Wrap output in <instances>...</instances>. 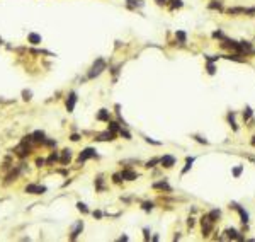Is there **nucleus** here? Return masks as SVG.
<instances>
[{
	"label": "nucleus",
	"mask_w": 255,
	"mask_h": 242,
	"mask_svg": "<svg viewBox=\"0 0 255 242\" xmlns=\"http://www.w3.org/2000/svg\"><path fill=\"white\" fill-rule=\"evenodd\" d=\"M241 171H243V167H241V165H238V167H235V169H233V176H235V177H238V176H240V174H241Z\"/></svg>",
	"instance_id": "obj_28"
},
{
	"label": "nucleus",
	"mask_w": 255,
	"mask_h": 242,
	"mask_svg": "<svg viewBox=\"0 0 255 242\" xmlns=\"http://www.w3.org/2000/svg\"><path fill=\"white\" fill-rule=\"evenodd\" d=\"M194 138H196V140H197V142H199V143H204V145H206V143H208V140L201 138V136H194Z\"/></svg>",
	"instance_id": "obj_37"
},
{
	"label": "nucleus",
	"mask_w": 255,
	"mask_h": 242,
	"mask_svg": "<svg viewBox=\"0 0 255 242\" xmlns=\"http://www.w3.org/2000/svg\"><path fill=\"white\" fill-rule=\"evenodd\" d=\"M186 162H187V165H186V167H184V171H182V174H186V172H187V171H189V169H190V165H192V164H194V157H187V159H186Z\"/></svg>",
	"instance_id": "obj_21"
},
{
	"label": "nucleus",
	"mask_w": 255,
	"mask_h": 242,
	"mask_svg": "<svg viewBox=\"0 0 255 242\" xmlns=\"http://www.w3.org/2000/svg\"><path fill=\"white\" fill-rule=\"evenodd\" d=\"M175 38L178 39V43H180V44H184V43H186V39H187V36H186V33H184V31H177V33H175Z\"/></svg>",
	"instance_id": "obj_16"
},
{
	"label": "nucleus",
	"mask_w": 255,
	"mask_h": 242,
	"mask_svg": "<svg viewBox=\"0 0 255 242\" xmlns=\"http://www.w3.org/2000/svg\"><path fill=\"white\" fill-rule=\"evenodd\" d=\"M209 9H218V10H223V5L219 0H214L213 4H209Z\"/></svg>",
	"instance_id": "obj_22"
},
{
	"label": "nucleus",
	"mask_w": 255,
	"mask_h": 242,
	"mask_svg": "<svg viewBox=\"0 0 255 242\" xmlns=\"http://www.w3.org/2000/svg\"><path fill=\"white\" fill-rule=\"evenodd\" d=\"M36 164H37V165H39V167H41V165L44 164V160H43V159H37V160H36Z\"/></svg>",
	"instance_id": "obj_42"
},
{
	"label": "nucleus",
	"mask_w": 255,
	"mask_h": 242,
	"mask_svg": "<svg viewBox=\"0 0 255 242\" xmlns=\"http://www.w3.org/2000/svg\"><path fill=\"white\" fill-rule=\"evenodd\" d=\"M97 119H100V121H109V111H107V109H100V113L97 114Z\"/></svg>",
	"instance_id": "obj_15"
},
{
	"label": "nucleus",
	"mask_w": 255,
	"mask_h": 242,
	"mask_svg": "<svg viewBox=\"0 0 255 242\" xmlns=\"http://www.w3.org/2000/svg\"><path fill=\"white\" fill-rule=\"evenodd\" d=\"M76 206H78V210H80V212H84V213H87V212H88V210H87V206H85L84 203H78Z\"/></svg>",
	"instance_id": "obj_34"
},
{
	"label": "nucleus",
	"mask_w": 255,
	"mask_h": 242,
	"mask_svg": "<svg viewBox=\"0 0 255 242\" xmlns=\"http://www.w3.org/2000/svg\"><path fill=\"white\" fill-rule=\"evenodd\" d=\"M97 140H100V142H107V140H114V133L112 131H104V133H100V135L97 136Z\"/></svg>",
	"instance_id": "obj_9"
},
{
	"label": "nucleus",
	"mask_w": 255,
	"mask_h": 242,
	"mask_svg": "<svg viewBox=\"0 0 255 242\" xmlns=\"http://www.w3.org/2000/svg\"><path fill=\"white\" fill-rule=\"evenodd\" d=\"M214 72H216V70H214V65H213V62H209V63H208V74H209V75H214Z\"/></svg>",
	"instance_id": "obj_29"
},
{
	"label": "nucleus",
	"mask_w": 255,
	"mask_h": 242,
	"mask_svg": "<svg viewBox=\"0 0 255 242\" xmlns=\"http://www.w3.org/2000/svg\"><path fill=\"white\" fill-rule=\"evenodd\" d=\"M187 225H189V227H194V218H189V220H187Z\"/></svg>",
	"instance_id": "obj_39"
},
{
	"label": "nucleus",
	"mask_w": 255,
	"mask_h": 242,
	"mask_svg": "<svg viewBox=\"0 0 255 242\" xmlns=\"http://www.w3.org/2000/svg\"><path fill=\"white\" fill-rule=\"evenodd\" d=\"M94 216H97V218H100V216H102V213H100V212H94Z\"/></svg>",
	"instance_id": "obj_44"
},
{
	"label": "nucleus",
	"mask_w": 255,
	"mask_h": 242,
	"mask_svg": "<svg viewBox=\"0 0 255 242\" xmlns=\"http://www.w3.org/2000/svg\"><path fill=\"white\" fill-rule=\"evenodd\" d=\"M72 140H73V142H78V140H80V136H78V135H72Z\"/></svg>",
	"instance_id": "obj_41"
},
{
	"label": "nucleus",
	"mask_w": 255,
	"mask_h": 242,
	"mask_svg": "<svg viewBox=\"0 0 255 242\" xmlns=\"http://www.w3.org/2000/svg\"><path fill=\"white\" fill-rule=\"evenodd\" d=\"M22 95H24V99H27V101H29V99H31V95H33V94H31V91H24V92H22Z\"/></svg>",
	"instance_id": "obj_35"
},
{
	"label": "nucleus",
	"mask_w": 255,
	"mask_h": 242,
	"mask_svg": "<svg viewBox=\"0 0 255 242\" xmlns=\"http://www.w3.org/2000/svg\"><path fill=\"white\" fill-rule=\"evenodd\" d=\"M219 215H221V212H219V210H213V212H209V220L211 222H216L219 218Z\"/></svg>",
	"instance_id": "obj_17"
},
{
	"label": "nucleus",
	"mask_w": 255,
	"mask_h": 242,
	"mask_svg": "<svg viewBox=\"0 0 255 242\" xmlns=\"http://www.w3.org/2000/svg\"><path fill=\"white\" fill-rule=\"evenodd\" d=\"M252 145H253V147H255V136H253V138H252Z\"/></svg>",
	"instance_id": "obj_46"
},
{
	"label": "nucleus",
	"mask_w": 255,
	"mask_h": 242,
	"mask_svg": "<svg viewBox=\"0 0 255 242\" xmlns=\"http://www.w3.org/2000/svg\"><path fill=\"white\" fill-rule=\"evenodd\" d=\"M109 130L112 133H116V131H119L121 130V126H119V123H109Z\"/></svg>",
	"instance_id": "obj_23"
},
{
	"label": "nucleus",
	"mask_w": 255,
	"mask_h": 242,
	"mask_svg": "<svg viewBox=\"0 0 255 242\" xmlns=\"http://www.w3.org/2000/svg\"><path fill=\"white\" fill-rule=\"evenodd\" d=\"M119 133H121V136H124L126 140H131V135H129V133H128L126 130H123V128H121V130H119Z\"/></svg>",
	"instance_id": "obj_32"
},
{
	"label": "nucleus",
	"mask_w": 255,
	"mask_h": 242,
	"mask_svg": "<svg viewBox=\"0 0 255 242\" xmlns=\"http://www.w3.org/2000/svg\"><path fill=\"white\" fill-rule=\"evenodd\" d=\"M250 116H252V109H250V107H247V109H245V113H243V119L245 121L250 119Z\"/></svg>",
	"instance_id": "obj_30"
},
{
	"label": "nucleus",
	"mask_w": 255,
	"mask_h": 242,
	"mask_svg": "<svg viewBox=\"0 0 255 242\" xmlns=\"http://www.w3.org/2000/svg\"><path fill=\"white\" fill-rule=\"evenodd\" d=\"M82 228H84V224H82V222H78V224H76V227H75V230L72 232V239H73V240L76 239V235L80 234V230H82Z\"/></svg>",
	"instance_id": "obj_18"
},
{
	"label": "nucleus",
	"mask_w": 255,
	"mask_h": 242,
	"mask_svg": "<svg viewBox=\"0 0 255 242\" xmlns=\"http://www.w3.org/2000/svg\"><path fill=\"white\" fill-rule=\"evenodd\" d=\"M33 140H36V142H44V133L43 131L33 133Z\"/></svg>",
	"instance_id": "obj_20"
},
{
	"label": "nucleus",
	"mask_w": 255,
	"mask_h": 242,
	"mask_svg": "<svg viewBox=\"0 0 255 242\" xmlns=\"http://www.w3.org/2000/svg\"><path fill=\"white\" fill-rule=\"evenodd\" d=\"M153 188H155V189H165V191H172V188L168 186V184L165 183V181H162V183H155V184H153Z\"/></svg>",
	"instance_id": "obj_14"
},
{
	"label": "nucleus",
	"mask_w": 255,
	"mask_h": 242,
	"mask_svg": "<svg viewBox=\"0 0 255 242\" xmlns=\"http://www.w3.org/2000/svg\"><path fill=\"white\" fill-rule=\"evenodd\" d=\"M158 162H160V159H151V160L146 162V167H153V165L158 164Z\"/></svg>",
	"instance_id": "obj_31"
},
{
	"label": "nucleus",
	"mask_w": 255,
	"mask_h": 242,
	"mask_svg": "<svg viewBox=\"0 0 255 242\" xmlns=\"http://www.w3.org/2000/svg\"><path fill=\"white\" fill-rule=\"evenodd\" d=\"M223 58H228V60H235V62H243V58H238V55H225Z\"/></svg>",
	"instance_id": "obj_25"
},
{
	"label": "nucleus",
	"mask_w": 255,
	"mask_h": 242,
	"mask_svg": "<svg viewBox=\"0 0 255 242\" xmlns=\"http://www.w3.org/2000/svg\"><path fill=\"white\" fill-rule=\"evenodd\" d=\"M121 177L126 181H135L136 177H138V172H135V171H128V169H124L123 172H121Z\"/></svg>",
	"instance_id": "obj_6"
},
{
	"label": "nucleus",
	"mask_w": 255,
	"mask_h": 242,
	"mask_svg": "<svg viewBox=\"0 0 255 242\" xmlns=\"http://www.w3.org/2000/svg\"><path fill=\"white\" fill-rule=\"evenodd\" d=\"M75 103H76V94L75 92H70V97H68V101H66V109H68V113H72L73 111Z\"/></svg>",
	"instance_id": "obj_7"
},
{
	"label": "nucleus",
	"mask_w": 255,
	"mask_h": 242,
	"mask_svg": "<svg viewBox=\"0 0 255 242\" xmlns=\"http://www.w3.org/2000/svg\"><path fill=\"white\" fill-rule=\"evenodd\" d=\"M15 152H17V155H19V157H26V155L29 154V147H26V142H24V143H22V145H21V147H19Z\"/></svg>",
	"instance_id": "obj_12"
},
{
	"label": "nucleus",
	"mask_w": 255,
	"mask_h": 242,
	"mask_svg": "<svg viewBox=\"0 0 255 242\" xmlns=\"http://www.w3.org/2000/svg\"><path fill=\"white\" fill-rule=\"evenodd\" d=\"M27 41H29L31 44H39L41 43V36L36 33H29L27 34Z\"/></svg>",
	"instance_id": "obj_10"
},
{
	"label": "nucleus",
	"mask_w": 255,
	"mask_h": 242,
	"mask_svg": "<svg viewBox=\"0 0 255 242\" xmlns=\"http://www.w3.org/2000/svg\"><path fill=\"white\" fill-rule=\"evenodd\" d=\"M228 121H230V125H231V126H233V130H235V131H237V125H235V119H233V113H231V114H228Z\"/></svg>",
	"instance_id": "obj_26"
},
{
	"label": "nucleus",
	"mask_w": 255,
	"mask_h": 242,
	"mask_svg": "<svg viewBox=\"0 0 255 242\" xmlns=\"http://www.w3.org/2000/svg\"><path fill=\"white\" fill-rule=\"evenodd\" d=\"M92 157H95V150L94 148H85L80 154V157H78V162H85L87 159H92Z\"/></svg>",
	"instance_id": "obj_4"
},
{
	"label": "nucleus",
	"mask_w": 255,
	"mask_h": 242,
	"mask_svg": "<svg viewBox=\"0 0 255 242\" xmlns=\"http://www.w3.org/2000/svg\"><path fill=\"white\" fill-rule=\"evenodd\" d=\"M231 206H233L235 210H238V213H240V216H241V222H243V224H247V222H248V213L245 212L240 205H237V203H231Z\"/></svg>",
	"instance_id": "obj_8"
},
{
	"label": "nucleus",
	"mask_w": 255,
	"mask_h": 242,
	"mask_svg": "<svg viewBox=\"0 0 255 242\" xmlns=\"http://www.w3.org/2000/svg\"><path fill=\"white\" fill-rule=\"evenodd\" d=\"M160 164L163 165V167H167V169H170L172 165L175 164V157H172V155H163V157L160 159Z\"/></svg>",
	"instance_id": "obj_5"
},
{
	"label": "nucleus",
	"mask_w": 255,
	"mask_h": 242,
	"mask_svg": "<svg viewBox=\"0 0 255 242\" xmlns=\"http://www.w3.org/2000/svg\"><path fill=\"white\" fill-rule=\"evenodd\" d=\"M70 159H72V152H70V150H63L61 164H66V162H70Z\"/></svg>",
	"instance_id": "obj_19"
},
{
	"label": "nucleus",
	"mask_w": 255,
	"mask_h": 242,
	"mask_svg": "<svg viewBox=\"0 0 255 242\" xmlns=\"http://www.w3.org/2000/svg\"><path fill=\"white\" fill-rule=\"evenodd\" d=\"M145 239H146V240L150 239V232H148V228H145Z\"/></svg>",
	"instance_id": "obj_43"
},
{
	"label": "nucleus",
	"mask_w": 255,
	"mask_h": 242,
	"mask_svg": "<svg viewBox=\"0 0 255 242\" xmlns=\"http://www.w3.org/2000/svg\"><path fill=\"white\" fill-rule=\"evenodd\" d=\"M180 9L182 7V0H172V9Z\"/></svg>",
	"instance_id": "obj_27"
},
{
	"label": "nucleus",
	"mask_w": 255,
	"mask_h": 242,
	"mask_svg": "<svg viewBox=\"0 0 255 242\" xmlns=\"http://www.w3.org/2000/svg\"><path fill=\"white\" fill-rule=\"evenodd\" d=\"M213 36H214V38H223V33H221V31H216Z\"/></svg>",
	"instance_id": "obj_38"
},
{
	"label": "nucleus",
	"mask_w": 255,
	"mask_h": 242,
	"mask_svg": "<svg viewBox=\"0 0 255 242\" xmlns=\"http://www.w3.org/2000/svg\"><path fill=\"white\" fill-rule=\"evenodd\" d=\"M44 191H46L44 186H36V184H29L26 188V193H29V195H43Z\"/></svg>",
	"instance_id": "obj_2"
},
{
	"label": "nucleus",
	"mask_w": 255,
	"mask_h": 242,
	"mask_svg": "<svg viewBox=\"0 0 255 242\" xmlns=\"http://www.w3.org/2000/svg\"><path fill=\"white\" fill-rule=\"evenodd\" d=\"M201 224H202V234L208 235L209 232H211V228H213V222L209 220V216H204L202 220H201Z\"/></svg>",
	"instance_id": "obj_3"
},
{
	"label": "nucleus",
	"mask_w": 255,
	"mask_h": 242,
	"mask_svg": "<svg viewBox=\"0 0 255 242\" xmlns=\"http://www.w3.org/2000/svg\"><path fill=\"white\" fill-rule=\"evenodd\" d=\"M121 179H123L121 174H114V183H121Z\"/></svg>",
	"instance_id": "obj_36"
},
{
	"label": "nucleus",
	"mask_w": 255,
	"mask_h": 242,
	"mask_svg": "<svg viewBox=\"0 0 255 242\" xmlns=\"http://www.w3.org/2000/svg\"><path fill=\"white\" fill-rule=\"evenodd\" d=\"M247 159H248V160H252V162H255V157H253V155H247Z\"/></svg>",
	"instance_id": "obj_45"
},
{
	"label": "nucleus",
	"mask_w": 255,
	"mask_h": 242,
	"mask_svg": "<svg viewBox=\"0 0 255 242\" xmlns=\"http://www.w3.org/2000/svg\"><path fill=\"white\" fill-rule=\"evenodd\" d=\"M226 234H228V237H230V239H237V240H243V237H241V235L238 234V232L235 230V228H228V230H226Z\"/></svg>",
	"instance_id": "obj_11"
},
{
	"label": "nucleus",
	"mask_w": 255,
	"mask_h": 242,
	"mask_svg": "<svg viewBox=\"0 0 255 242\" xmlns=\"http://www.w3.org/2000/svg\"><path fill=\"white\" fill-rule=\"evenodd\" d=\"M102 70H106V62H104V58H97L94 62V65H92L90 72H88V79H94L97 75H100Z\"/></svg>",
	"instance_id": "obj_1"
},
{
	"label": "nucleus",
	"mask_w": 255,
	"mask_h": 242,
	"mask_svg": "<svg viewBox=\"0 0 255 242\" xmlns=\"http://www.w3.org/2000/svg\"><path fill=\"white\" fill-rule=\"evenodd\" d=\"M143 210H145V212H151L153 210V203H143Z\"/></svg>",
	"instance_id": "obj_33"
},
{
	"label": "nucleus",
	"mask_w": 255,
	"mask_h": 242,
	"mask_svg": "<svg viewBox=\"0 0 255 242\" xmlns=\"http://www.w3.org/2000/svg\"><path fill=\"white\" fill-rule=\"evenodd\" d=\"M228 14H230V15H235V14H247V9H245V7H233V9H228Z\"/></svg>",
	"instance_id": "obj_13"
},
{
	"label": "nucleus",
	"mask_w": 255,
	"mask_h": 242,
	"mask_svg": "<svg viewBox=\"0 0 255 242\" xmlns=\"http://www.w3.org/2000/svg\"><path fill=\"white\" fill-rule=\"evenodd\" d=\"M155 2H157L158 5H165V4H167V0H155Z\"/></svg>",
	"instance_id": "obj_40"
},
{
	"label": "nucleus",
	"mask_w": 255,
	"mask_h": 242,
	"mask_svg": "<svg viewBox=\"0 0 255 242\" xmlns=\"http://www.w3.org/2000/svg\"><path fill=\"white\" fill-rule=\"evenodd\" d=\"M58 159H60V155H58V154H51L49 157H48V160H46V162H48V164H53V162L58 160Z\"/></svg>",
	"instance_id": "obj_24"
}]
</instances>
